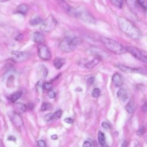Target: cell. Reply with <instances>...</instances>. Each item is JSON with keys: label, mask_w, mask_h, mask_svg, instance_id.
<instances>
[{"label": "cell", "mask_w": 147, "mask_h": 147, "mask_svg": "<svg viewBox=\"0 0 147 147\" xmlns=\"http://www.w3.org/2000/svg\"><path fill=\"white\" fill-rule=\"evenodd\" d=\"M117 22L121 31L129 37L134 40H138L141 37V33L140 29L128 19L119 17L117 18Z\"/></svg>", "instance_id": "1"}, {"label": "cell", "mask_w": 147, "mask_h": 147, "mask_svg": "<svg viewBox=\"0 0 147 147\" xmlns=\"http://www.w3.org/2000/svg\"><path fill=\"white\" fill-rule=\"evenodd\" d=\"M100 40L104 46L109 51L114 53L121 55L127 52V49L125 47L114 40L102 37L100 38Z\"/></svg>", "instance_id": "2"}, {"label": "cell", "mask_w": 147, "mask_h": 147, "mask_svg": "<svg viewBox=\"0 0 147 147\" xmlns=\"http://www.w3.org/2000/svg\"><path fill=\"white\" fill-rule=\"evenodd\" d=\"M82 40L80 37H69L64 38L60 43L59 47L60 49L65 53H69L74 51L78 45L81 44Z\"/></svg>", "instance_id": "3"}, {"label": "cell", "mask_w": 147, "mask_h": 147, "mask_svg": "<svg viewBox=\"0 0 147 147\" xmlns=\"http://www.w3.org/2000/svg\"><path fill=\"white\" fill-rule=\"evenodd\" d=\"M68 14L86 22L94 23L95 21L93 16L84 9L71 7Z\"/></svg>", "instance_id": "4"}, {"label": "cell", "mask_w": 147, "mask_h": 147, "mask_svg": "<svg viewBox=\"0 0 147 147\" xmlns=\"http://www.w3.org/2000/svg\"><path fill=\"white\" fill-rule=\"evenodd\" d=\"M57 25V21L52 16H49L41 24L40 29L44 32H49L52 30Z\"/></svg>", "instance_id": "5"}, {"label": "cell", "mask_w": 147, "mask_h": 147, "mask_svg": "<svg viewBox=\"0 0 147 147\" xmlns=\"http://www.w3.org/2000/svg\"><path fill=\"white\" fill-rule=\"evenodd\" d=\"M126 48L127 51H129L136 58L143 62L146 63L147 54L146 51L141 50L133 46H127L126 47Z\"/></svg>", "instance_id": "6"}, {"label": "cell", "mask_w": 147, "mask_h": 147, "mask_svg": "<svg viewBox=\"0 0 147 147\" xmlns=\"http://www.w3.org/2000/svg\"><path fill=\"white\" fill-rule=\"evenodd\" d=\"M11 58L16 63H22L28 60L30 55L26 52L13 51L11 52Z\"/></svg>", "instance_id": "7"}, {"label": "cell", "mask_w": 147, "mask_h": 147, "mask_svg": "<svg viewBox=\"0 0 147 147\" xmlns=\"http://www.w3.org/2000/svg\"><path fill=\"white\" fill-rule=\"evenodd\" d=\"M37 52L39 57L44 60H48L51 57V53L48 47L43 44H39L37 47Z\"/></svg>", "instance_id": "8"}, {"label": "cell", "mask_w": 147, "mask_h": 147, "mask_svg": "<svg viewBox=\"0 0 147 147\" xmlns=\"http://www.w3.org/2000/svg\"><path fill=\"white\" fill-rule=\"evenodd\" d=\"M8 115L11 121L16 127L20 128L23 125L22 119L18 113H16L14 111H10L8 113Z\"/></svg>", "instance_id": "9"}, {"label": "cell", "mask_w": 147, "mask_h": 147, "mask_svg": "<svg viewBox=\"0 0 147 147\" xmlns=\"http://www.w3.org/2000/svg\"><path fill=\"white\" fill-rule=\"evenodd\" d=\"M121 71L125 72V73H140V74H146V71L142 68H131L130 67H127L126 65H125L123 64H119L116 65Z\"/></svg>", "instance_id": "10"}, {"label": "cell", "mask_w": 147, "mask_h": 147, "mask_svg": "<svg viewBox=\"0 0 147 147\" xmlns=\"http://www.w3.org/2000/svg\"><path fill=\"white\" fill-rule=\"evenodd\" d=\"M112 81L115 86L117 87H119L123 84V79L122 76L121 74L118 73H115L113 75Z\"/></svg>", "instance_id": "11"}, {"label": "cell", "mask_w": 147, "mask_h": 147, "mask_svg": "<svg viewBox=\"0 0 147 147\" xmlns=\"http://www.w3.org/2000/svg\"><path fill=\"white\" fill-rule=\"evenodd\" d=\"M117 97L122 102H125L128 99V92L125 88H121L117 92Z\"/></svg>", "instance_id": "12"}, {"label": "cell", "mask_w": 147, "mask_h": 147, "mask_svg": "<svg viewBox=\"0 0 147 147\" xmlns=\"http://www.w3.org/2000/svg\"><path fill=\"white\" fill-rule=\"evenodd\" d=\"M31 38L36 42H41L45 40L44 34L39 32H35L33 33L31 36Z\"/></svg>", "instance_id": "13"}, {"label": "cell", "mask_w": 147, "mask_h": 147, "mask_svg": "<svg viewBox=\"0 0 147 147\" xmlns=\"http://www.w3.org/2000/svg\"><path fill=\"white\" fill-rule=\"evenodd\" d=\"M29 10V6L26 3H22L18 5L15 9V13H19L22 15L26 14Z\"/></svg>", "instance_id": "14"}, {"label": "cell", "mask_w": 147, "mask_h": 147, "mask_svg": "<svg viewBox=\"0 0 147 147\" xmlns=\"http://www.w3.org/2000/svg\"><path fill=\"white\" fill-rule=\"evenodd\" d=\"M100 60L99 57H95L92 60L84 64V66L86 68L92 69V68H94L95 67H96L99 64V63L100 62Z\"/></svg>", "instance_id": "15"}, {"label": "cell", "mask_w": 147, "mask_h": 147, "mask_svg": "<svg viewBox=\"0 0 147 147\" xmlns=\"http://www.w3.org/2000/svg\"><path fill=\"white\" fill-rule=\"evenodd\" d=\"M26 109V106L22 103H17L14 105V111L19 114L24 113Z\"/></svg>", "instance_id": "16"}, {"label": "cell", "mask_w": 147, "mask_h": 147, "mask_svg": "<svg viewBox=\"0 0 147 147\" xmlns=\"http://www.w3.org/2000/svg\"><path fill=\"white\" fill-rule=\"evenodd\" d=\"M64 64H65V60L63 58L57 57L53 61V65L57 69H60L64 65Z\"/></svg>", "instance_id": "17"}, {"label": "cell", "mask_w": 147, "mask_h": 147, "mask_svg": "<svg viewBox=\"0 0 147 147\" xmlns=\"http://www.w3.org/2000/svg\"><path fill=\"white\" fill-rule=\"evenodd\" d=\"M57 2L59 5L63 9V10L68 13L71 7L64 0H57Z\"/></svg>", "instance_id": "18"}, {"label": "cell", "mask_w": 147, "mask_h": 147, "mask_svg": "<svg viewBox=\"0 0 147 147\" xmlns=\"http://www.w3.org/2000/svg\"><path fill=\"white\" fill-rule=\"evenodd\" d=\"M135 109H136V105L134 102L132 100H130L127 104V105L126 106V110L127 112L130 114H131L134 111Z\"/></svg>", "instance_id": "19"}, {"label": "cell", "mask_w": 147, "mask_h": 147, "mask_svg": "<svg viewBox=\"0 0 147 147\" xmlns=\"http://www.w3.org/2000/svg\"><path fill=\"white\" fill-rule=\"evenodd\" d=\"M42 20L38 16H34L29 21V24L31 25H37L38 24H41L42 22Z\"/></svg>", "instance_id": "20"}, {"label": "cell", "mask_w": 147, "mask_h": 147, "mask_svg": "<svg viewBox=\"0 0 147 147\" xmlns=\"http://www.w3.org/2000/svg\"><path fill=\"white\" fill-rule=\"evenodd\" d=\"M22 95V92L21 91H17L14 93H13L10 96V100L13 103L16 102L18 99L21 98Z\"/></svg>", "instance_id": "21"}, {"label": "cell", "mask_w": 147, "mask_h": 147, "mask_svg": "<svg viewBox=\"0 0 147 147\" xmlns=\"http://www.w3.org/2000/svg\"><path fill=\"white\" fill-rule=\"evenodd\" d=\"M98 141H99V143L100 144V145L102 146H105L106 140H105V136L104 133L103 132L99 131L98 133Z\"/></svg>", "instance_id": "22"}, {"label": "cell", "mask_w": 147, "mask_h": 147, "mask_svg": "<svg viewBox=\"0 0 147 147\" xmlns=\"http://www.w3.org/2000/svg\"><path fill=\"white\" fill-rule=\"evenodd\" d=\"M113 5L118 8H121L123 5V0H111Z\"/></svg>", "instance_id": "23"}, {"label": "cell", "mask_w": 147, "mask_h": 147, "mask_svg": "<svg viewBox=\"0 0 147 147\" xmlns=\"http://www.w3.org/2000/svg\"><path fill=\"white\" fill-rule=\"evenodd\" d=\"M62 115V111L60 110H57L56 112H55L54 113H52V119L53 120H56L58 119L59 118H61Z\"/></svg>", "instance_id": "24"}, {"label": "cell", "mask_w": 147, "mask_h": 147, "mask_svg": "<svg viewBox=\"0 0 147 147\" xmlns=\"http://www.w3.org/2000/svg\"><path fill=\"white\" fill-rule=\"evenodd\" d=\"M136 1L141 6V7L142 9H144L145 11H146V7H147V0H136Z\"/></svg>", "instance_id": "25"}, {"label": "cell", "mask_w": 147, "mask_h": 147, "mask_svg": "<svg viewBox=\"0 0 147 147\" xmlns=\"http://www.w3.org/2000/svg\"><path fill=\"white\" fill-rule=\"evenodd\" d=\"M100 90L98 88H95L92 90V96L94 98H98L100 96Z\"/></svg>", "instance_id": "26"}, {"label": "cell", "mask_w": 147, "mask_h": 147, "mask_svg": "<svg viewBox=\"0 0 147 147\" xmlns=\"http://www.w3.org/2000/svg\"><path fill=\"white\" fill-rule=\"evenodd\" d=\"M51 107V105L49 103H43L41 107V110L42 111H46Z\"/></svg>", "instance_id": "27"}, {"label": "cell", "mask_w": 147, "mask_h": 147, "mask_svg": "<svg viewBox=\"0 0 147 147\" xmlns=\"http://www.w3.org/2000/svg\"><path fill=\"white\" fill-rule=\"evenodd\" d=\"M36 90L38 92H41L42 91V90H43V85H42V82H38L37 84H36Z\"/></svg>", "instance_id": "28"}, {"label": "cell", "mask_w": 147, "mask_h": 147, "mask_svg": "<svg viewBox=\"0 0 147 147\" xmlns=\"http://www.w3.org/2000/svg\"><path fill=\"white\" fill-rule=\"evenodd\" d=\"M52 83H50V82H47L45 83L44 85H43V87L47 90H49L52 88Z\"/></svg>", "instance_id": "29"}, {"label": "cell", "mask_w": 147, "mask_h": 147, "mask_svg": "<svg viewBox=\"0 0 147 147\" xmlns=\"http://www.w3.org/2000/svg\"><path fill=\"white\" fill-rule=\"evenodd\" d=\"M48 96L51 98H54L55 96H56V93L55 92L52 90H48Z\"/></svg>", "instance_id": "30"}, {"label": "cell", "mask_w": 147, "mask_h": 147, "mask_svg": "<svg viewBox=\"0 0 147 147\" xmlns=\"http://www.w3.org/2000/svg\"><path fill=\"white\" fill-rule=\"evenodd\" d=\"M45 119L47 122L53 120V119H52V113H48V114H47L45 116Z\"/></svg>", "instance_id": "31"}, {"label": "cell", "mask_w": 147, "mask_h": 147, "mask_svg": "<svg viewBox=\"0 0 147 147\" xmlns=\"http://www.w3.org/2000/svg\"><path fill=\"white\" fill-rule=\"evenodd\" d=\"M37 145L39 147H45L46 146V144L44 140H40L37 141Z\"/></svg>", "instance_id": "32"}, {"label": "cell", "mask_w": 147, "mask_h": 147, "mask_svg": "<svg viewBox=\"0 0 147 147\" xmlns=\"http://www.w3.org/2000/svg\"><path fill=\"white\" fill-rule=\"evenodd\" d=\"M102 126L105 128V129H109L110 128V125L107 123V122H103L102 123Z\"/></svg>", "instance_id": "33"}, {"label": "cell", "mask_w": 147, "mask_h": 147, "mask_svg": "<svg viewBox=\"0 0 147 147\" xmlns=\"http://www.w3.org/2000/svg\"><path fill=\"white\" fill-rule=\"evenodd\" d=\"M64 122H66L67 123H68V124H71L73 123L74 122V120L72 118H66L64 119Z\"/></svg>", "instance_id": "34"}, {"label": "cell", "mask_w": 147, "mask_h": 147, "mask_svg": "<svg viewBox=\"0 0 147 147\" xmlns=\"http://www.w3.org/2000/svg\"><path fill=\"white\" fill-rule=\"evenodd\" d=\"M144 131H145V129H144V127H141V128H140V129L137 131V135H139V136L142 135V134H143L144 133Z\"/></svg>", "instance_id": "35"}, {"label": "cell", "mask_w": 147, "mask_h": 147, "mask_svg": "<svg viewBox=\"0 0 147 147\" xmlns=\"http://www.w3.org/2000/svg\"><path fill=\"white\" fill-rule=\"evenodd\" d=\"M94 80H95L94 77H90V78H88V80H87V83H88V84H93V83H94Z\"/></svg>", "instance_id": "36"}, {"label": "cell", "mask_w": 147, "mask_h": 147, "mask_svg": "<svg viewBox=\"0 0 147 147\" xmlns=\"http://www.w3.org/2000/svg\"><path fill=\"white\" fill-rule=\"evenodd\" d=\"M83 146L84 147H90L92 146L91 144L89 141H84V142L83 144Z\"/></svg>", "instance_id": "37"}, {"label": "cell", "mask_w": 147, "mask_h": 147, "mask_svg": "<svg viewBox=\"0 0 147 147\" xmlns=\"http://www.w3.org/2000/svg\"><path fill=\"white\" fill-rule=\"evenodd\" d=\"M22 37H23V36H22V34H20L19 35H18V36H17V37L16 39H17V40H20L21 39H22Z\"/></svg>", "instance_id": "38"}, {"label": "cell", "mask_w": 147, "mask_h": 147, "mask_svg": "<svg viewBox=\"0 0 147 147\" xmlns=\"http://www.w3.org/2000/svg\"><path fill=\"white\" fill-rule=\"evenodd\" d=\"M57 138H58V137H57V135L53 134V135H52V136H51V139H52V140H57Z\"/></svg>", "instance_id": "39"}, {"label": "cell", "mask_w": 147, "mask_h": 147, "mask_svg": "<svg viewBox=\"0 0 147 147\" xmlns=\"http://www.w3.org/2000/svg\"><path fill=\"white\" fill-rule=\"evenodd\" d=\"M8 140H11V141H16V138L13 136H9L8 137Z\"/></svg>", "instance_id": "40"}, {"label": "cell", "mask_w": 147, "mask_h": 147, "mask_svg": "<svg viewBox=\"0 0 147 147\" xmlns=\"http://www.w3.org/2000/svg\"><path fill=\"white\" fill-rule=\"evenodd\" d=\"M28 108H29V109H30V110H31V109H32L33 108L34 106H33V103H29V105H28Z\"/></svg>", "instance_id": "41"}, {"label": "cell", "mask_w": 147, "mask_h": 147, "mask_svg": "<svg viewBox=\"0 0 147 147\" xmlns=\"http://www.w3.org/2000/svg\"><path fill=\"white\" fill-rule=\"evenodd\" d=\"M142 110H143L144 111H145L146 110V103H145V105L142 106Z\"/></svg>", "instance_id": "42"}, {"label": "cell", "mask_w": 147, "mask_h": 147, "mask_svg": "<svg viewBox=\"0 0 147 147\" xmlns=\"http://www.w3.org/2000/svg\"><path fill=\"white\" fill-rule=\"evenodd\" d=\"M8 1H9V0H0V2H5Z\"/></svg>", "instance_id": "43"}, {"label": "cell", "mask_w": 147, "mask_h": 147, "mask_svg": "<svg viewBox=\"0 0 147 147\" xmlns=\"http://www.w3.org/2000/svg\"><path fill=\"white\" fill-rule=\"evenodd\" d=\"M126 143V142H123V144L122 145V146H126V144H125Z\"/></svg>", "instance_id": "44"}]
</instances>
